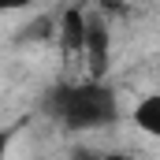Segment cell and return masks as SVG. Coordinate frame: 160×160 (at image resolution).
<instances>
[{"label":"cell","mask_w":160,"mask_h":160,"mask_svg":"<svg viewBox=\"0 0 160 160\" xmlns=\"http://www.w3.org/2000/svg\"><path fill=\"white\" fill-rule=\"evenodd\" d=\"M52 112L63 127H75V130H93V127H104L116 116V97L101 86V82L86 78L78 86H60L52 93Z\"/></svg>","instance_id":"cell-1"},{"label":"cell","mask_w":160,"mask_h":160,"mask_svg":"<svg viewBox=\"0 0 160 160\" xmlns=\"http://www.w3.org/2000/svg\"><path fill=\"white\" fill-rule=\"evenodd\" d=\"M130 123H134L145 138H160V93L138 97V104L130 108Z\"/></svg>","instance_id":"cell-2"}]
</instances>
